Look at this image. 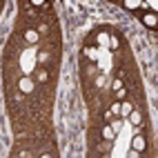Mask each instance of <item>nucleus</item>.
<instances>
[{"label":"nucleus","instance_id":"obj_5","mask_svg":"<svg viewBox=\"0 0 158 158\" xmlns=\"http://www.w3.org/2000/svg\"><path fill=\"white\" fill-rule=\"evenodd\" d=\"M127 118H129V123H131V125H136V127H140V123H143V114L134 109V111H131V114L127 116Z\"/></svg>","mask_w":158,"mask_h":158},{"label":"nucleus","instance_id":"obj_17","mask_svg":"<svg viewBox=\"0 0 158 158\" xmlns=\"http://www.w3.org/2000/svg\"><path fill=\"white\" fill-rule=\"evenodd\" d=\"M40 158H51V156H49V154H45V156H40Z\"/></svg>","mask_w":158,"mask_h":158},{"label":"nucleus","instance_id":"obj_14","mask_svg":"<svg viewBox=\"0 0 158 158\" xmlns=\"http://www.w3.org/2000/svg\"><path fill=\"white\" fill-rule=\"evenodd\" d=\"M109 45H111V49H118V38L111 36V38H109Z\"/></svg>","mask_w":158,"mask_h":158},{"label":"nucleus","instance_id":"obj_13","mask_svg":"<svg viewBox=\"0 0 158 158\" xmlns=\"http://www.w3.org/2000/svg\"><path fill=\"white\" fill-rule=\"evenodd\" d=\"M111 89H114V91L123 89V78H116V80H114V85H111Z\"/></svg>","mask_w":158,"mask_h":158},{"label":"nucleus","instance_id":"obj_2","mask_svg":"<svg viewBox=\"0 0 158 158\" xmlns=\"http://www.w3.org/2000/svg\"><path fill=\"white\" fill-rule=\"evenodd\" d=\"M18 87H20V91H23V94H31V91H34V87H36V82L31 80L29 76H25V78L18 80Z\"/></svg>","mask_w":158,"mask_h":158},{"label":"nucleus","instance_id":"obj_9","mask_svg":"<svg viewBox=\"0 0 158 158\" xmlns=\"http://www.w3.org/2000/svg\"><path fill=\"white\" fill-rule=\"evenodd\" d=\"M125 98H127V89L123 87V89H118V91H116V102H123Z\"/></svg>","mask_w":158,"mask_h":158},{"label":"nucleus","instance_id":"obj_3","mask_svg":"<svg viewBox=\"0 0 158 158\" xmlns=\"http://www.w3.org/2000/svg\"><path fill=\"white\" fill-rule=\"evenodd\" d=\"M143 25H147L149 29H156V25H158L156 14H145V16H143Z\"/></svg>","mask_w":158,"mask_h":158},{"label":"nucleus","instance_id":"obj_10","mask_svg":"<svg viewBox=\"0 0 158 158\" xmlns=\"http://www.w3.org/2000/svg\"><path fill=\"white\" fill-rule=\"evenodd\" d=\"M125 7H127V9H138L140 2H136V0H125Z\"/></svg>","mask_w":158,"mask_h":158},{"label":"nucleus","instance_id":"obj_11","mask_svg":"<svg viewBox=\"0 0 158 158\" xmlns=\"http://www.w3.org/2000/svg\"><path fill=\"white\" fill-rule=\"evenodd\" d=\"M109 111H111V116H120V102H114Z\"/></svg>","mask_w":158,"mask_h":158},{"label":"nucleus","instance_id":"obj_6","mask_svg":"<svg viewBox=\"0 0 158 158\" xmlns=\"http://www.w3.org/2000/svg\"><path fill=\"white\" fill-rule=\"evenodd\" d=\"M100 136H102V140H109V143H111V140H114V136H116V134H114V129L109 127V125H105V127L100 129Z\"/></svg>","mask_w":158,"mask_h":158},{"label":"nucleus","instance_id":"obj_1","mask_svg":"<svg viewBox=\"0 0 158 158\" xmlns=\"http://www.w3.org/2000/svg\"><path fill=\"white\" fill-rule=\"evenodd\" d=\"M131 149H134V152H138V154H143V152L147 149V140H145V136H140V134H136V136H134V140H131Z\"/></svg>","mask_w":158,"mask_h":158},{"label":"nucleus","instance_id":"obj_8","mask_svg":"<svg viewBox=\"0 0 158 158\" xmlns=\"http://www.w3.org/2000/svg\"><path fill=\"white\" fill-rule=\"evenodd\" d=\"M25 38H27V43H36V40H38V34H36L34 29H27V31H25Z\"/></svg>","mask_w":158,"mask_h":158},{"label":"nucleus","instance_id":"obj_4","mask_svg":"<svg viewBox=\"0 0 158 158\" xmlns=\"http://www.w3.org/2000/svg\"><path fill=\"white\" fill-rule=\"evenodd\" d=\"M96 152H98V154H109V152H111V143H109V140H98Z\"/></svg>","mask_w":158,"mask_h":158},{"label":"nucleus","instance_id":"obj_12","mask_svg":"<svg viewBox=\"0 0 158 158\" xmlns=\"http://www.w3.org/2000/svg\"><path fill=\"white\" fill-rule=\"evenodd\" d=\"M47 78H49V73H47L45 69H40V71H38V80H40V82H47Z\"/></svg>","mask_w":158,"mask_h":158},{"label":"nucleus","instance_id":"obj_15","mask_svg":"<svg viewBox=\"0 0 158 158\" xmlns=\"http://www.w3.org/2000/svg\"><path fill=\"white\" fill-rule=\"evenodd\" d=\"M127 158H140V154H138V152H134V149H131V152L127 154Z\"/></svg>","mask_w":158,"mask_h":158},{"label":"nucleus","instance_id":"obj_16","mask_svg":"<svg viewBox=\"0 0 158 158\" xmlns=\"http://www.w3.org/2000/svg\"><path fill=\"white\" fill-rule=\"evenodd\" d=\"M100 158H109V154H100Z\"/></svg>","mask_w":158,"mask_h":158},{"label":"nucleus","instance_id":"obj_7","mask_svg":"<svg viewBox=\"0 0 158 158\" xmlns=\"http://www.w3.org/2000/svg\"><path fill=\"white\" fill-rule=\"evenodd\" d=\"M131 111H134V105H131V102H127V100L120 102V116H123V118H127Z\"/></svg>","mask_w":158,"mask_h":158}]
</instances>
